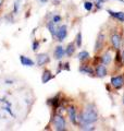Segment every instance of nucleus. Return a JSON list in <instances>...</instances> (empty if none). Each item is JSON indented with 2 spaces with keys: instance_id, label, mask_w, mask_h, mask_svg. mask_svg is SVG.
Returning <instances> with one entry per match:
<instances>
[{
  "instance_id": "nucleus-1",
  "label": "nucleus",
  "mask_w": 124,
  "mask_h": 131,
  "mask_svg": "<svg viewBox=\"0 0 124 131\" xmlns=\"http://www.w3.org/2000/svg\"><path fill=\"white\" fill-rule=\"evenodd\" d=\"M98 120V113L93 104H88L81 114V125H92Z\"/></svg>"
},
{
  "instance_id": "nucleus-2",
  "label": "nucleus",
  "mask_w": 124,
  "mask_h": 131,
  "mask_svg": "<svg viewBox=\"0 0 124 131\" xmlns=\"http://www.w3.org/2000/svg\"><path fill=\"white\" fill-rule=\"evenodd\" d=\"M52 126L53 129L57 131H64L67 130V122H65V119L62 115H56L52 119Z\"/></svg>"
},
{
  "instance_id": "nucleus-3",
  "label": "nucleus",
  "mask_w": 124,
  "mask_h": 131,
  "mask_svg": "<svg viewBox=\"0 0 124 131\" xmlns=\"http://www.w3.org/2000/svg\"><path fill=\"white\" fill-rule=\"evenodd\" d=\"M110 82H111V85H112L115 90H121L124 86V75L120 74L117 77H112Z\"/></svg>"
},
{
  "instance_id": "nucleus-4",
  "label": "nucleus",
  "mask_w": 124,
  "mask_h": 131,
  "mask_svg": "<svg viewBox=\"0 0 124 131\" xmlns=\"http://www.w3.org/2000/svg\"><path fill=\"white\" fill-rule=\"evenodd\" d=\"M50 62V57L46 52H40V54H37L36 56V64L38 67H43V66L47 64Z\"/></svg>"
},
{
  "instance_id": "nucleus-5",
  "label": "nucleus",
  "mask_w": 124,
  "mask_h": 131,
  "mask_svg": "<svg viewBox=\"0 0 124 131\" xmlns=\"http://www.w3.org/2000/svg\"><path fill=\"white\" fill-rule=\"evenodd\" d=\"M68 36V26L63 24L60 27L57 28V33H56V37L59 42H63L65 39V37Z\"/></svg>"
},
{
  "instance_id": "nucleus-6",
  "label": "nucleus",
  "mask_w": 124,
  "mask_h": 131,
  "mask_svg": "<svg viewBox=\"0 0 124 131\" xmlns=\"http://www.w3.org/2000/svg\"><path fill=\"white\" fill-rule=\"evenodd\" d=\"M103 45H105V35H103L102 33L100 32L98 34L97 38H96V43H95V49H94V51L96 52V54L100 52L102 50V48H103Z\"/></svg>"
},
{
  "instance_id": "nucleus-7",
  "label": "nucleus",
  "mask_w": 124,
  "mask_h": 131,
  "mask_svg": "<svg viewBox=\"0 0 124 131\" xmlns=\"http://www.w3.org/2000/svg\"><path fill=\"white\" fill-rule=\"evenodd\" d=\"M110 40H111V44L112 46L114 47V49H120L121 48V44H122V37L121 35L117 34V33H113L112 35H110Z\"/></svg>"
},
{
  "instance_id": "nucleus-8",
  "label": "nucleus",
  "mask_w": 124,
  "mask_h": 131,
  "mask_svg": "<svg viewBox=\"0 0 124 131\" xmlns=\"http://www.w3.org/2000/svg\"><path fill=\"white\" fill-rule=\"evenodd\" d=\"M68 116L70 121L72 122L74 126L77 125V115H76V109L74 106H69L68 107Z\"/></svg>"
},
{
  "instance_id": "nucleus-9",
  "label": "nucleus",
  "mask_w": 124,
  "mask_h": 131,
  "mask_svg": "<svg viewBox=\"0 0 124 131\" xmlns=\"http://www.w3.org/2000/svg\"><path fill=\"white\" fill-rule=\"evenodd\" d=\"M95 74H96V77H98V78H105L107 74H108V70H107L106 64H103V63L97 64L96 70H95Z\"/></svg>"
},
{
  "instance_id": "nucleus-10",
  "label": "nucleus",
  "mask_w": 124,
  "mask_h": 131,
  "mask_svg": "<svg viewBox=\"0 0 124 131\" xmlns=\"http://www.w3.org/2000/svg\"><path fill=\"white\" fill-rule=\"evenodd\" d=\"M65 55V49L61 46V45H58L55 48V51H53V57L57 60H61Z\"/></svg>"
},
{
  "instance_id": "nucleus-11",
  "label": "nucleus",
  "mask_w": 124,
  "mask_h": 131,
  "mask_svg": "<svg viewBox=\"0 0 124 131\" xmlns=\"http://www.w3.org/2000/svg\"><path fill=\"white\" fill-rule=\"evenodd\" d=\"M99 59H100L101 63H103V64H106V66L110 64V63H111V61H112V55H111L110 50L106 51L105 54H102V55L100 56V58H99Z\"/></svg>"
},
{
  "instance_id": "nucleus-12",
  "label": "nucleus",
  "mask_w": 124,
  "mask_h": 131,
  "mask_svg": "<svg viewBox=\"0 0 124 131\" xmlns=\"http://www.w3.org/2000/svg\"><path fill=\"white\" fill-rule=\"evenodd\" d=\"M80 72L81 73H84V74H88L90 77H94L95 75V71L92 67L89 66H86V64H82L80 67Z\"/></svg>"
},
{
  "instance_id": "nucleus-13",
  "label": "nucleus",
  "mask_w": 124,
  "mask_h": 131,
  "mask_svg": "<svg viewBox=\"0 0 124 131\" xmlns=\"http://www.w3.org/2000/svg\"><path fill=\"white\" fill-rule=\"evenodd\" d=\"M20 61H21V63L23 66H25V67H33V66H35L34 60H32L31 58H28V57L24 56V55L20 56Z\"/></svg>"
},
{
  "instance_id": "nucleus-14",
  "label": "nucleus",
  "mask_w": 124,
  "mask_h": 131,
  "mask_svg": "<svg viewBox=\"0 0 124 131\" xmlns=\"http://www.w3.org/2000/svg\"><path fill=\"white\" fill-rule=\"evenodd\" d=\"M52 78H53V74L51 73V71L48 70V69H45L43 71V74H41V82L45 84V83H47V82L50 81Z\"/></svg>"
},
{
  "instance_id": "nucleus-15",
  "label": "nucleus",
  "mask_w": 124,
  "mask_h": 131,
  "mask_svg": "<svg viewBox=\"0 0 124 131\" xmlns=\"http://www.w3.org/2000/svg\"><path fill=\"white\" fill-rule=\"evenodd\" d=\"M107 12H108L111 16H113L114 19H117L118 21L124 23V12H121V11L115 12V11H112V10H107Z\"/></svg>"
},
{
  "instance_id": "nucleus-16",
  "label": "nucleus",
  "mask_w": 124,
  "mask_h": 131,
  "mask_svg": "<svg viewBox=\"0 0 124 131\" xmlns=\"http://www.w3.org/2000/svg\"><path fill=\"white\" fill-rule=\"evenodd\" d=\"M75 49H76V45L75 43H69L67 48H65V55L68 57H72L74 55V52H75Z\"/></svg>"
},
{
  "instance_id": "nucleus-17",
  "label": "nucleus",
  "mask_w": 124,
  "mask_h": 131,
  "mask_svg": "<svg viewBox=\"0 0 124 131\" xmlns=\"http://www.w3.org/2000/svg\"><path fill=\"white\" fill-rule=\"evenodd\" d=\"M46 27H47V30L49 31V33L51 34L52 37H56V33H57V28H56V23L52 21H49L47 24H46Z\"/></svg>"
},
{
  "instance_id": "nucleus-18",
  "label": "nucleus",
  "mask_w": 124,
  "mask_h": 131,
  "mask_svg": "<svg viewBox=\"0 0 124 131\" xmlns=\"http://www.w3.org/2000/svg\"><path fill=\"white\" fill-rule=\"evenodd\" d=\"M89 58H90L89 52H88V51H86V50H82L80 54L77 55V59L80 60L82 63H83V62H85V61H87V60H89Z\"/></svg>"
},
{
  "instance_id": "nucleus-19",
  "label": "nucleus",
  "mask_w": 124,
  "mask_h": 131,
  "mask_svg": "<svg viewBox=\"0 0 124 131\" xmlns=\"http://www.w3.org/2000/svg\"><path fill=\"white\" fill-rule=\"evenodd\" d=\"M82 43H83L82 32H78L76 34V37H75V45H76V47H82Z\"/></svg>"
},
{
  "instance_id": "nucleus-20",
  "label": "nucleus",
  "mask_w": 124,
  "mask_h": 131,
  "mask_svg": "<svg viewBox=\"0 0 124 131\" xmlns=\"http://www.w3.org/2000/svg\"><path fill=\"white\" fill-rule=\"evenodd\" d=\"M81 130H87V131H93V130H96V128L90 125H81Z\"/></svg>"
},
{
  "instance_id": "nucleus-21",
  "label": "nucleus",
  "mask_w": 124,
  "mask_h": 131,
  "mask_svg": "<svg viewBox=\"0 0 124 131\" xmlns=\"http://www.w3.org/2000/svg\"><path fill=\"white\" fill-rule=\"evenodd\" d=\"M93 7H94V3H93V2H90V1H85V2H84V9H85V10L92 11Z\"/></svg>"
},
{
  "instance_id": "nucleus-22",
  "label": "nucleus",
  "mask_w": 124,
  "mask_h": 131,
  "mask_svg": "<svg viewBox=\"0 0 124 131\" xmlns=\"http://www.w3.org/2000/svg\"><path fill=\"white\" fill-rule=\"evenodd\" d=\"M20 3H21V0H15V2H14V9H13V13H14V14H16V13L19 12Z\"/></svg>"
},
{
  "instance_id": "nucleus-23",
  "label": "nucleus",
  "mask_w": 124,
  "mask_h": 131,
  "mask_svg": "<svg viewBox=\"0 0 124 131\" xmlns=\"http://www.w3.org/2000/svg\"><path fill=\"white\" fill-rule=\"evenodd\" d=\"M38 48H39V42L38 40H34V42H33V45H32L33 51H36Z\"/></svg>"
},
{
  "instance_id": "nucleus-24",
  "label": "nucleus",
  "mask_w": 124,
  "mask_h": 131,
  "mask_svg": "<svg viewBox=\"0 0 124 131\" xmlns=\"http://www.w3.org/2000/svg\"><path fill=\"white\" fill-rule=\"evenodd\" d=\"M52 21L55 22L56 24L59 23V22L61 21V16H60V15H55V16H53V19H52Z\"/></svg>"
},
{
  "instance_id": "nucleus-25",
  "label": "nucleus",
  "mask_w": 124,
  "mask_h": 131,
  "mask_svg": "<svg viewBox=\"0 0 124 131\" xmlns=\"http://www.w3.org/2000/svg\"><path fill=\"white\" fill-rule=\"evenodd\" d=\"M63 69H65V70L70 71V64H69V62H67V63H64V64H63Z\"/></svg>"
},
{
  "instance_id": "nucleus-26",
  "label": "nucleus",
  "mask_w": 124,
  "mask_h": 131,
  "mask_svg": "<svg viewBox=\"0 0 124 131\" xmlns=\"http://www.w3.org/2000/svg\"><path fill=\"white\" fill-rule=\"evenodd\" d=\"M121 57H122V63L124 64V50H123V52L121 54Z\"/></svg>"
},
{
  "instance_id": "nucleus-27",
  "label": "nucleus",
  "mask_w": 124,
  "mask_h": 131,
  "mask_svg": "<svg viewBox=\"0 0 124 131\" xmlns=\"http://www.w3.org/2000/svg\"><path fill=\"white\" fill-rule=\"evenodd\" d=\"M96 2H100V3H102V2H105V1H107V0H95Z\"/></svg>"
},
{
  "instance_id": "nucleus-28",
  "label": "nucleus",
  "mask_w": 124,
  "mask_h": 131,
  "mask_svg": "<svg viewBox=\"0 0 124 131\" xmlns=\"http://www.w3.org/2000/svg\"><path fill=\"white\" fill-rule=\"evenodd\" d=\"M3 2H5V0H0V8L2 7V5H3Z\"/></svg>"
},
{
  "instance_id": "nucleus-29",
  "label": "nucleus",
  "mask_w": 124,
  "mask_h": 131,
  "mask_svg": "<svg viewBox=\"0 0 124 131\" xmlns=\"http://www.w3.org/2000/svg\"><path fill=\"white\" fill-rule=\"evenodd\" d=\"M39 1H41V2H44V3H45V2H47L48 0H39Z\"/></svg>"
},
{
  "instance_id": "nucleus-30",
  "label": "nucleus",
  "mask_w": 124,
  "mask_h": 131,
  "mask_svg": "<svg viewBox=\"0 0 124 131\" xmlns=\"http://www.w3.org/2000/svg\"><path fill=\"white\" fill-rule=\"evenodd\" d=\"M115 1H120V2H122V3H124V0H115Z\"/></svg>"
},
{
  "instance_id": "nucleus-31",
  "label": "nucleus",
  "mask_w": 124,
  "mask_h": 131,
  "mask_svg": "<svg viewBox=\"0 0 124 131\" xmlns=\"http://www.w3.org/2000/svg\"><path fill=\"white\" fill-rule=\"evenodd\" d=\"M122 104H124V96H123V101H122Z\"/></svg>"
}]
</instances>
